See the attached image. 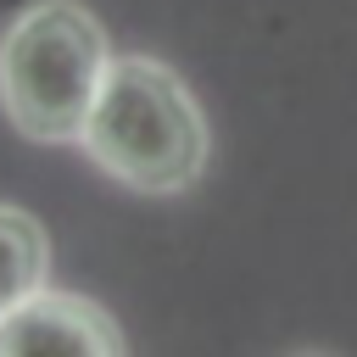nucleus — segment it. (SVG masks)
Here are the masks:
<instances>
[{"instance_id":"obj_4","label":"nucleus","mask_w":357,"mask_h":357,"mask_svg":"<svg viewBox=\"0 0 357 357\" xmlns=\"http://www.w3.org/2000/svg\"><path fill=\"white\" fill-rule=\"evenodd\" d=\"M50 284V234L33 212L0 201V318Z\"/></svg>"},{"instance_id":"obj_1","label":"nucleus","mask_w":357,"mask_h":357,"mask_svg":"<svg viewBox=\"0 0 357 357\" xmlns=\"http://www.w3.org/2000/svg\"><path fill=\"white\" fill-rule=\"evenodd\" d=\"M78 145L106 178H117L139 195L190 190L212 156L201 100L156 56H112Z\"/></svg>"},{"instance_id":"obj_5","label":"nucleus","mask_w":357,"mask_h":357,"mask_svg":"<svg viewBox=\"0 0 357 357\" xmlns=\"http://www.w3.org/2000/svg\"><path fill=\"white\" fill-rule=\"evenodd\" d=\"M301 357H324V351H301Z\"/></svg>"},{"instance_id":"obj_3","label":"nucleus","mask_w":357,"mask_h":357,"mask_svg":"<svg viewBox=\"0 0 357 357\" xmlns=\"http://www.w3.org/2000/svg\"><path fill=\"white\" fill-rule=\"evenodd\" d=\"M0 357H128V346L100 301L45 284L0 318Z\"/></svg>"},{"instance_id":"obj_2","label":"nucleus","mask_w":357,"mask_h":357,"mask_svg":"<svg viewBox=\"0 0 357 357\" xmlns=\"http://www.w3.org/2000/svg\"><path fill=\"white\" fill-rule=\"evenodd\" d=\"M112 45L89 6L33 0L0 33V112L33 145H67L84 134L106 84Z\"/></svg>"}]
</instances>
